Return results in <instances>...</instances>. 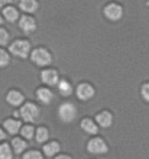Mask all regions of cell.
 <instances>
[{"instance_id": "6da1fadb", "label": "cell", "mask_w": 149, "mask_h": 159, "mask_svg": "<svg viewBox=\"0 0 149 159\" xmlns=\"http://www.w3.org/2000/svg\"><path fill=\"white\" fill-rule=\"evenodd\" d=\"M30 59H32V61L36 64V65L45 67V65L51 64V61H52V57H51L49 52H48L46 49H44V48H36V49H35L32 54H30Z\"/></svg>"}, {"instance_id": "7a4b0ae2", "label": "cell", "mask_w": 149, "mask_h": 159, "mask_svg": "<svg viewBox=\"0 0 149 159\" xmlns=\"http://www.w3.org/2000/svg\"><path fill=\"white\" fill-rule=\"evenodd\" d=\"M19 114H21V117L25 121L32 123V121H35L36 117L39 116V110H38V107L33 104V103H26L25 106H22Z\"/></svg>"}, {"instance_id": "3957f363", "label": "cell", "mask_w": 149, "mask_h": 159, "mask_svg": "<svg viewBox=\"0 0 149 159\" xmlns=\"http://www.w3.org/2000/svg\"><path fill=\"white\" fill-rule=\"evenodd\" d=\"M9 49H10V52L13 55L25 58V57H28L30 51V43L28 41H15L12 45L9 46Z\"/></svg>"}, {"instance_id": "277c9868", "label": "cell", "mask_w": 149, "mask_h": 159, "mask_svg": "<svg viewBox=\"0 0 149 159\" xmlns=\"http://www.w3.org/2000/svg\"><path fill=\"white\" fill-rule=\"evenodd\" d=\"M58 114H59V119L62 121H72L75 119V114H77V110H75L74 104L71 103H64V104L59 106V110H58Z\"/></svg>"}, {"instance_id": "5b68a950", "label": "cell", "mask_w": 149, "mask_h": 159, "mask_svg": "<svg viewBox=\"0 0 149 159\" xmlns=\"http://www.w3.org/2000/svg\"><path fill=\"white\" fill-rule=\"evenodd\" d=\"M104 15L110 20H119L120 17L123 16V9L117 3H110L104 7Z\"/></svg>"}, {"instance_id": "8992f818", "label": "cell", "mask_w": 149, "mask_h": 159, "mask_svg": "<svg viewBox=\"0 0 149 159\" xmlns=\"http://www.w3.org/2000/svg\"><path fill=\"white\" fill-rule=\"evenodd\" d=\"M87 149L90 153H104V152H107V145L104 143L101 138H95L88 142Z\"/></svg>"}, {"instance_id": "52a82bcc", "label": "cell", "mask_w": 149, "mask_h": 159, "mask_svg": "<svg viewBox=\"0 0 149 159\" xmlns=\"http://www.w3.org/2000/svg\"><path fill=\"white\" fill-rule=\"evenodd\" d=\"M93 96H94V88L90 84L83 83L77 87V97L80 100H90Z\"/></svg>"}, {"instance_id": "ba28073f", "label": "cell", "mask_w": 149, "mask_h": 159, "mask_svg": "<svg viewBox=\"0 0 149 159\" xmlns=\"http://www.w3.org/2000/svg\"><path fill=\"white\" fill-rule=\"evenodd\" d=\"M19 26H21V29L25 32V34H32L33 30L36 29V23L33 20L30 16H23L19 22Z\"/></svg>"}, {"instance_id": "9c48e42d", "label": "cell", "mask_w": 149, "mask_h": 159, "mask_svg": "<svg viewBox=\"0 0 149 159\" xmlns=\"http://www.w3.org/2000/svg\"><path fill=\"white\" fill-rule=\"evenodd\" d=\"M41 78L48 85H55V84L58 83V72L55 71V70H45V71H42Z\"/></svg>"}, {"instance_id": "30bf717a", "label": "cell", "mask_w": 149, "mask_h": 159, "mask_svg": "<svg viewBox=\"0 0 149 159\" xmlns=\"http://www.w3.org/2000/svg\"><path fill=\"white\" fill-rule=\"evenodd\" d=\"M6 100H7L9 104L12 106H19L23 103V94L16 90H12V91L7 93V97H6Z\"/></svg>"}, {"instance_id": "8fae6325", "label": "cell", "mask_w": 149, "mask_h": 159, "mask_svg": "<svg viewBox=\"0 0 149 159\" xmlns=\"http://www.w3.org/2000/svg\"><path fill=\"white\" fill-rule=\"evenodd\" d=\"M95 121H97L101 127H109V126H112L113 117L109 111H101V113H99L95 116Z\"/></svg>"}, {"instance_id": "7c38bea8", "label": "cell", "mask_w": 149, "mask_h": 159, "mask_svg": "<svg viewBox=\"0 0 149 159\" xmlns=\"http://www.w3.org/2000/svg\"><path fill=\"white\" fill-rule=\"evenodd\" d=\"M19 7L26 13H33L38 9V2L36 0H21Z\"/></svg>"}, {"instance_id": "4fadbf2b", "label": "cell", "mask_w": 149, "mask_h": 159, "mask_svg": "<svg viewBox=\"0 0 149 159\" xmlns=\"http://www.w3.org/2000/svg\"><path fill=\"white\" fill-rule=\"evenodd\" d=\"M36 97H38V100L41 101V103H44V104H48V103L52 101V93L48 88H39L36 91Z\"/></svg>"}, {"instance_id": "5bb4252c", "label": "cell", "mask_w": 149, "mask_h": 159, "mask_svg": "<svg viewBox=\"0 0 149 159\" xmlns=\"http://www.w3.org/2000/svg\"><path fill=\"white\" fill-rule=\"evenodd\" d=\"M4 129L7 130V133L10 134H15L19 132V129H22L21 127V121L19 120H13V119H9V120L4 121Z\"/></svg>"}, {"instance_id": "9a60e30c", "label": "cell", "mask_w": 149, "mask_h": 159, "mask_svg": "<svg viewBox=\"0 0 149 159\" xmlns=\"http://www.w3.org/2000/svg\"><path fill=\"white\" fill-rule=\"evenodd\" d=\"M81 129L88 134H95L97 132H99L97 126L94 125V121L91 120V119H84V120L81 121Z\"/></svg>"}, {"instance_id": "2e32d148", "label": "cell", "mask_w": 149, "mask_h": 159, "mask_svg": "<svg viewBox=\"0 0 149 159\" xmlns=\"http://www.w3.org/2000/svg\"><path fill=\"white\" fill-rule=\"evenodd\" d=\"M3 16H4V19H6V20L15 22L17 17H19V13H17V10L13 7V6H9V7H4Z\"/></svg>"}, {"instance_id": "e0dca14e", "label": "cell", "mask_w": 149, "mask_h": 159, "mask_svg": "<svg viewBox=\"0 0 149 159\" xmlns=\"http://www.w3.org/2000/svg\"><path fill=\"white\" fill-rule=\"evenodd\" d=\"M58 90L61 93L62 96H70L71 93H72V87H71V84L67 81V80H61L58 84Z\"/></svg>"}, {"instance_id": "ac0fdd59", "label": "cell", "mask_w": 149, "mask_h": 159, "mask_svg": "<svg viewBox=\"0 0 149 159\" xmlns=\"http://www.w3.org/2000/svg\"><path fill=\"white\" fill-rule=\"evenodd\" d=\"M44 152L46 156H54L57 152H59V145L57 142H51L44 146Z\"/></svg>"}, {"instance_id": "d6986e66", "label": "cell", "mask_w": 149, "mask_h": 159, "mask_svg": "<svg viewBox=\"0 0 149 159\" xmlns=\"http://www.w3.org/2000/svg\"><path fill=\"white\" fill-rule=\"evenodd\" d=\"M0 159H12V151L7 143L0 145Z\"/></svg>"}, {"instance_id": "ffe728a7", "label": "cell", "mask_w": 149, "mask_h": 159, "mask_svg": "<svg viewBox=\"0 0 149 159\" xmlns=\"http://www.w3.org/2000/svg\"><path fill=\"white\" fill-rule=\"evenodd\" d=\"M12 145H13V149H15V152H16V153L23 152V151H25V148H26V142H25V140L17 139V138L12 140Z\"/></svg>"}, {"instance_id": "44dd1931", "label": "cell", "mask_w": 149, "mask_h": 159, "mask_svg": "<svg viewBox=\"0 0 149 159\" xmlns=\"http://www.w3.org/2000/svg\"><path fill=\"white\" fill-rule=\"evenodd\" d=\"M45 140H48V130L45 127H39L36 130V142L44 143Z\"/></svg>"}, {"instance_id": "7402d4cb", "label": "cell", "mask_w": 149, "mask_h": 159, "mask_svg": "<svg viewBox=\"0 0 149 159\" xmlns=\"http://www.w3.org/2000/svg\"><path fill=\"white\" fill-rule=\"evenodd\" d=\"M22 134H23V138L26 139H32L33 138V133H35V130H33L32 126H25V127H22Z\"/></svg>"}, {"instance_id": "603a6c76", "label": "cell", "mask_w": 149, "mask_h": 159, "mask_svg": "<svg viewBox=\"0 0 149 159\" xmlns=\"http://www.w3.org/2000/svg\"><path fill=\"white\" fill-rule=\"evenodd\" d=\"M9 61H10V59H9L7 52H6V51H3V49H0V67L7 65Z\"/></svg>"}, {"instance_id": "cb8c5ba5", "label": "cell", "mask_w": 149, "mask_h": 159, "mask_svg": "<svg viewBox=\"0 0 149 159\" xmlns=\"http://www.w3.org/2000/svg\"><path fill=\"white\" fill-rule=\"evenodd\" d=\"M23 159H44V158H42V155L38 151H30V152H26Z\"/></svg>"}, {"instance_id": "d4e9b609", "label": "cell", "mask_w": 149, "mask_h": 159, "mask_svg": "<svg viewBox=\"0 0 149 159\" xmlns=\"http://www.w3.org/2000/svg\"><path fill=\"white\" fill-rule=\"evenodd\" d=\"M7 41H9V34L2 28L0 29V45H6Z\"/></svg>"}, {"instance_id": "484cf974", "label": "cell", "mask_w": 149, "mask_h": 159, "mask_svg": "<svg viewBox=\"0 0 149 159\" xmlns=\"http://www.w3.org/2000/svg\"><path fill=\"white\" fill-rule=\"evenodd\" d=\"M142 97H143L146 101H149V83L142 85Z\"/></svg>"}, {"instance_id": "4316f807", "label": "cell", "mask_w": 149, "mask_h": 159, "mask_svg": "<svg viewBox=\"0 0 149 159\" xmlns=\"http://www.w3.org/2000/svg\"><path fill=\"white\" fill-rule=\"evenodd\" d=\"M10 2H12V0H0V9L4 7V6H6V4H9Z\"/></svg>"}, {"instance_id": "83f0119b", "label": "cell", "mask_w": 149, "mask_h": 159, "mask_svg": "<svg viewBox=\"0 0 149 159\" xmlns=\"http://www.w3.org/2000/svg\"><path fill=\"white\" fill-rule=\"evenodd\" d=\"M55 159H71L70 156H65V155H59V156H57Z\"/></svg>"}, {"instance_id": "f1b7e54d", "label": "cell", "mask_w": 149, "mask_h": 159, "mask_svg": "<svg viewBox=\"0 0 149 159\" xmlns=\"http://www.w3.org/2000/svg\"><path fill=\"white\" fill-rule=\"evenodd\" d=\"M3 139H4V132L0 129V140H3Z\"/></svg>"}, {"instance_id": "f546056e", "label": "cell", "mask_w": 149, "mask_h": 159, "mask_svg": "<svg viewBox=\"0 0 149 159\" xmlns=\"http://www.w3.org/2000/svg\"><path fill=\"white\" fill-rule=\"evenodd\" d=\"M0 23H2V16H0Z\"/></svg>"}, {"instance_id": "4dcf8cb0", "label": "cell", "mask_w": 149, "mask_h": 159, "mask_svg": "<svg viewBox=\"0 0 149 159\" xmlns=\"http://www.w3.org/2000/svg\"><path fill=\"white\" fill-rule=\"evenodd\" d=\"M148 6H149V2H148Z\"/></svg>"}]
</instances>
